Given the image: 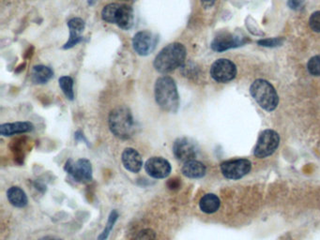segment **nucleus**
Returning a JSON list of instances; mask_svg holds the SVG:
<instances>
[{"label": "nucleus", "mask_w": 320, "mask_h": 240, "mask_svg": "<svg viewBox=\"0 0 320 240\" xmlns=\"http://www.w3.org/2000/svg\"><path fill=\"white\" fill-rule=\"evenodd\" d=\"M186 58L185 46L174 42L160 51L154 60V68L160 73H168L181 67Z\"/></svg>", "instance_id": "nucleus-1"}, {"label": "nucleus", "mask_w": 320, "mask_h": 240, "mask_svg": "<svg viewBox=\"0 0 320 240\" xmlns=\"http://www.w3.org/2000/svg\"><path fill=\"white\" fill-rule=\"evenodd\" d=\"M154 90L156 102L163 111L178 112L180 107V96L173 79L168 76L158 79Z\"/></svg>", "instance_id": "nucleus-2"}, {"label": "nucleus", "mask_w": 320, "mask_h": 240, "mask_svg": "<svg viewBox=\"0 0 320 240\" xmlns=\"http://www.w3.org/2000/svg\"><path fill=\"white\" fill-rule=\"evenodd\" d=\"M109 128L116 137L128 140L135 134V119L129 108L121 106L114 109L109 115Z\"/></svg>", "instance_id": "nucleus-3"}, {"label": "nucleus", "mask_w": 320, "mask_h": 240, "mask_svg": "<svg viewBox=\"0 0 320 240\" xmlns=\"http://www.w3.org/2000/svg\"><path fill=\"white\" fill-rule=\"evenodd\" d=\"M250 92L254 101L265 111L271 112L278 106L279 97L270 82L263 79L255 80L250 88Z\"/></svg>", "instance_id": "nucleus-4"}, {"label": "nucleus", "mask_w": 320, "mask_h": 240, "mask_svg": "<svg viewBox=\"0 0 320 240\" xmlns=\"http://www.w3.org/2000/svg\"><path fill=\"white\" fill-rule=\"evenodd\" d=\"M101 18L109 24H116L118 28L128 30L133 27L135 17L133 9L127 5L109 4L101 11Z\"/></svg>", "instance_id": "nucleus-5"}, {"label": "nucleus", "mask_w": 320, "mask_h": 240, "mask_svg": "<svg viewBox=\"0 0 320 240\" xmlns=\"http://www.w3.org/2000/svg\"><path fill=\"white\" fill-rule=\"evenodd\" d=\"M280 143L279 134L272 129H266L259 134L258 143L254 147L253 154L257 158L264 159L275 152Z\"/></svg>", "instance_id": "nucleus-6"}, {"label": "nucleus", "mask_w": 320, "mask_h": 240, "mask_svg": "<svg viewBox=\"0 0 320 240\" xmlns=\"http://www.w3.org/2000/svg\"><path fill=\"white\" fill-rule=\"evenodd\" d=\"M64 169L76 182L89 183L92 180V165L87 159H80L76 162L69 160Z\"/></svg>", "instance_id": "nucleus-7"}, {"label": "nucleus", "mask_w": 320, "mask_h": 240, "mask_svg": "<svg viewBox=\"0 0 320 240\" xmlns=\"http://www.w3.org/2000/svg\"><path fill=\"white\" fill-rule=\"evenodd\" d=\"M252 169V163L246 159H237L226 161L221 164V172L227 179H242Z\"/></svg>", "instance_id": "nucleus-8"}, {"label": "nucleus", "mask_w": 320, "mask_h": 240, "mask_svg": "<svg viewBox=\"0 0 320 240\" xmlns=\"http://www.w3.org/2000/svg\"><path fill=\"white\" fill-rule=\"evenodd\" d=\"M210 75L218 83H228L236 77V65L229 59L220 58L210 68Z\"/></svg>", "instance_id": "nucleus-9"}, {"label": "nucleus", "mask_w": 320, "mask_h": 240, "mask_svg": "<svg viewBox=\"0 0 320 240\" xmlns=\"http://www.w3.org/2000/svg\"><path fill=\"white\" fill-rule=\"evenodd\" d=\"M157 42V36L147 30L137 32L133 39L134 49L139 56L150 55L155 49Z\"/></svg>", "instance_id": "nucleus-10"}, {"label": "nucleus", "mask_w": 320, "mask_h": 240, "mask_svg": "<svg viewBox=\"0 0 320 240\" xmlns=\"http://www.w3.org/2000/svg\"><path fill=\"white\" fill-rule=\"evenodd\" d=\"M145 170L153 179H163L168 177L172 167L170 162L162 157H152L145 163Z\"/></svg>", "instance_id": "nucleus-11"}, {"label": "nucleus", "mask_w": 320, "mask_h": 240, "mask_svg": "<svg viewBox=\"0 0 320 240\" xmlns=\"http://www.w3.org/2000/svg\"><path fill=\"white\" fill-rule=\"evenodd\" d=\"M173 153L178 161L185 163L196 159L197 155V147L191 140L179 138L175 141Z\"/></svg>", "instance_id": "nucleus-12"}, {"label": "nucleus", "mask_w": 320, "mask_h": 240, "mask_svg": "<svg viewBox=\"0 0 320 240\" xmlns=\"http://www.w3.org/2000/svg\"><path fill=\"white\" fill-rule=\"evenodd\" d=\"M243 45V39L230 33H221L212 40L211 48L216 52H224Z\"/></svg>", "instance_id": "nucleus-13"}, {"label": "nucleus", "mask_w": 320, "mask_h": 240, "mask_svg": "<svg viewBox=\"0 0 320 240\" xmlns=\"http://www.w3.org/2000/svg\"><path fill=\"white\" fill-rule=\"evenodd\" d=\"M70 28V39L63 46V49H71L83 39L81 33L84 31V22L81 18H73L68 22Z\"/></svg>", "instance_id": "nucleus-14"}, {"label": "nucleus", "mask_w": 320, "mask_h": 240, "mask_svg": "<svg viewBox=\"0 0 320 240\" xmlns=\"http://www.w3.org/2000/svg\"><path fill=\"white\" fill-rule=\"evenodd\" d=\"M121 160L125 169L132 173H138L143 167L142 157L139 152L135 150V148L132 147L126 148L122 153Z\"/></svg>", "instance_id": "nucleus-15"}, {"label": "nucleus", "mask_w": 320, "mask_h": 240, "mask_svg": "<svg viewBox=\"0 0 320 240\" xmlns=\"http://www.w3.org/2000/svg\"><path fill=\"white\" fill-rule=\"evenodd\" d=\"M33 124L31 122L6 123L0 126V134L2 136H11L15 134H26L32 132Z\"/></svg>", "instance_id": "nucleus-16"}, {"label": "nucleus", "mask_w": 320, "mask_h": 240, "mask_svg": "<svg viewBox=\"0 0 320 240\" xmlns=\"http://www.w3.org/2000/svg\"><path fill=\"white\" fill-rule=\"evenodd\" d=\"M181 172L188 179H202L207 173V169L202 162L193 160L183 164Z\"/></svg>", "instance_id": "nucleus-17"}, {"label": "nucleus", "mask_w": 320, "mask_h": 240, "mask_svg": "<svg viewBox=\"0 0 320 240\" xmlns=\"http://www.w3.org/2000/svg\"><path fill=\"white\" fill-rule=\"evenodd\" d=\"M7 197H8L9 202L13 207L22 208V207H25L28 205V199L26 192L21 188L16 187V186L11 187L8 190Z\"/></svg>", "instance_id": "nucleus-18"}, {"label": "nucleus", "mask_w": 320, "mask_h": 240, "mask_svg": "<svg viewBox=\"0 0 320 240\" xmlns=\"http://www.w3.org/2000/svg\"><path fill=\"white\" fill-rule=\"evenodd\" d=\"M221 201L219 197L214 193L205 194L199 202V207L203 212L207 214H212L216 212L220 208Z\"/></svg>", "instance_id": "nucleus-19"}, {"label": "nucleus", "mask_w": 320, "mask_h": 240, "mask_svg": "<svg viewBox=\"0 0 320 240\" xmlns=\"http://www.w3.org/2000/svg\"><path fill=\"white\" fill-rule=\"evenodd\" d=\"M54 73L50 68L44 65L35 66L32 70V81L35 84H46L53 77Z\"/></svg>", "instance_id": "nucleus-20"}, {"label": "nucleus", "mask_w": 320, "mask_h": 240, "mask_svg": "<svg viewBox=\"0 0 320 240\" xmlns=\"http://www.w3.org/2000/svg\"><path fill=\"white\" fill-rule=\"evenodd\" d=\"M59 86L68 100L73 101L74 99L73 78L70 76H62L61 78L59 79Z\"/></svg>", "instance_id": "nucleus-21"}, {"label": "nucleus", "mask_w": 320, "mask_h": 240, "mask_svg": "<svg viewBox=\"0 0 320 240\" xmlns=\"http://www.w3.org/2000/svg\"><path fill=\"white\" fill-rule=\"evenodd\" d=\"M118 212L117 210H113L110 213L109 217H108V221H107L106 224H105V227L104 229L102 230V232L101 233V235L98 236V240H106L108 238V236L110 235L111 231H112L114 225L116 224V222L118 221Z\"/></svg>", "instance_id": "nucleus-22"}, {"label": "nucleus", "mask_w": 320, "mask_h": 240, "mask_svg": "<svg viewBox=\"0 0 320 240\" xmlns=\"http://www.w3.org/2000/svg\"><path fill=\"white\" fill-rule=\"evenodd\" d=\"M310 74L314 76H320V56H313L307 64Z\"/></svg>", "instance_id": "nucleus-23"}, {"label": "nucleus", "mask_w": 320, "mask_h": 240, "mask_svg": "<svg viewBox=\"0 0 320 240\" xmlns=\"http://www.w3.org/2000/svg\"><path fill=\"white\" fill-rule=\"evenodd\" d=\"M309 24L313 31L320 33V11H315L311 15Z\"/></svg>", "instance_id": "nucleus-24"}, {"label": "nucleus", "mask_w": 320, "mask_h": 240, "mask_svg": "<svg viewBox=\"0 0 320 240\" xmlns=\"http://www.w3.org/2000/svg\"><path fill=\"white\" fill-rule=\"evenodd\" d=\"M135 240H156V233L152 229H144L140 231Z\"/></svg>", "instance_id": "nucleus-25"}, {"label": "nucleus", "mask_w": 320, "mask_h": 240, "mask_svg": "<svg viewBox=\"0 0 320 240\" xmlns=\"http://www.w3.org/2000/svg\"><path fill=\"white\" fill-rule=\"evenodd\" d=\"M260 46L264 47H277L283 45V39L281 38H270V39H261L258 41Z\"/></svg>", "instance_id": "nucleus-26"}, {"label": "nucleus", "mask_w": 320, "mask_h": 240, "mask_svg": "<svg viewBox=\"0 0 320 240\" xmlns=\"http://www.w3.org/2000/svg\"><path fill=\"white\" fill-rule=\"evenodd\" d=\"M287 5L292 10H300L304 6V0H288Z\"/></svg>", "instance_id": "nucleus-27"}, {"label": "nucleus", "mask_w": 320, "mask_h": 240, "mask_svg": "<svg viewBox=\"0 0 320 240\" xmlns=\"http://www.w3.org/2000/svg\"><path fill=\"white\" fill-rule=\"evenodd\" d=\"M216 0H201V4L205 9H209L214 5Z\"/></svg>", "instance_id": "nucleus-28"}, {"label": "nucleus", "mask_w": 320, "mask_h": 240, "mask_svg": "<svg viewBox=\"0 0 320 240\" xmlns=\"http://www.w3.org/2000/svg\"><path fill=\"white\" fill-rule=\"evenodd\" d=\"M169 189H171V190H173V189H176V188H179V186H180V182H178V183H176V179H170L168 181Z\"/></svg>", "instance_id": "nucleus-29"}, {"label": "nucleus", "mask_w": 320, "mask_h": 240, "mask_svg": "<svg viewBox=\"0 0 320 240\" xmlns=\"http://www.w3.org/2000/svg\"><path fill=\"white\" fill-rule=\"evenodd\" d=\"M39 240H62L60 238H58V237H56V236H52V235H48V236H44V237H41L40 239Z\"/></svg>", "instance_id": "nucleus-30"}, {"label": "nucleus", "mask_w": 320, "mask_h": 240, "mask_svg": "<svg viewBox=\"0 0 320 240\" xmlns=\"http://www.w3.org/2000/svg\"><path fill=\"white\" fill-rule=\"evenodd\" d=\"M97 1L98 0H88V3H89V5L93 6L95 5L96 3H97Z\"/></svg>", "instance_id": "nucleus-31"}]
</instances>
